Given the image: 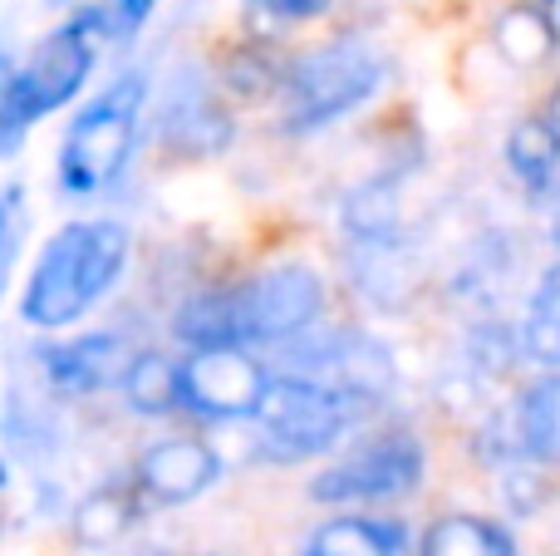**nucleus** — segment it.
<instances>
[{
  "instance_id": "f257e3e1",
  "label": "nucleus",
  "mask_w": 560,
  "mask_h": 556,
  "mask_svg": "<svg viewBox=\"0 0 560 556\" xmlns=\"http://www.w3.org/2000/svg\"><path fill=\"white\" fill-rule=\"evenodd\" d=\"M325 286L310 266H276L252 281L222 286V291L192 296L177 315V335L192 350H252V345L295 340L300 331L319 321Z\"/></svg>"
},
{
  "instance_id": "f03ea898",
  "label": "nucleus",
  "mask_w": 560,
  "mask_h": 556,
  "mask_svg": "<svg viewBox=\"0 0 560 556\" xmlns=\"http://www.w3.org/2000/svg\"><path fill=\"white\" fill-rule=\"evenodd\" d=\"M128 266V232L118 222H69L45 242L20 296V315L35 331H65L89 315Z\"/></svg>"
},
{
  "instance_id": "7ed1b4c3",
  "label": "nucleus",
  "mask_w": 560,
  "mask_h": 556,
  "mask_svg": "<svg viewBox=\"0 0 560 556\" xmlns=\"http://www.w3.org/2000/svg\"><path fill=\"white\" fill-rule=\"evenodd\" d=\"M104 39H108V15L89 5L79 15H69L65 25L49 30L25 65L10 69L5 89H0V158L15 153L39 118L65 108L84 89V79L98 65Z\"/></svg>"
},
{
  "instance_id": "20e7f679",
  "label": "nucleus",
  "mask_w": 560,
  "mask_h": 556,
  "mask_svg": "<svg viewBox=\"0 0 560 556\" xmlns=\"http://www.w3.org/2000/svg\"><path fill=\"white\" fill-rule=\"evenodd\" d=\"M388 59L369 39H329V45L300 55L295 65L280 69V128L285 134H315L335 118L354 114L359 104L384 89Z\"/></svg>"
},
{
  "instance_id": "39448f33",
  "label": "nucleus",
  "mask_w": 560,
  "mask_h": 556,
  "mask_svg": "<svg viewBox=\"0 0 560 556\" xmlns=\"http://www.w3.org/2000/svg\"><path fill=\"white\" fill-rule=\"evenodd\" d=\"M143 74H124L79 108V118L59 143V187L69 197H98L124 177L138 124H143Z\"/></svg>"
},
{
  "instance_id": "423d86ee",
  "label": "nucleus",
  "mask_w": 560,
  "mask_h": 556,
  "mask_svg": "<svg viewBox=\"0 0 560 556\" xmlns=\"http://www.w3.org/2000/svg\"><path fill=\"white\" fill-rule=\"evenodd\" d=\"M359 404L329 394L325 384H310L300 374H271L261 394V409H256V429H261V449L276 463H300L315 459V453L335 449L339 433L359 419Z\"/></svg>"
},
{
  "instance_id": "0eeeda50",
  "label": "nucleus",
  "mask_w": 560,
  "mask_h": 556,
  "mask_svg": "<svg viewBox=\"0 0 560 556\" xmlns=\"http://www.w3.org/2000/svg\"><path fill=\"white\" fill-rule=\"evenodd\" d=\"M423 483V443L408 429H388L378 439L359 443L349 459L329 463L315 483L310 498L319 502H394Z\"/></svg>"
},
{
  "instance_id": "6e6552de",
  "label": "nucleus",
  "mask_w": 560,
  "mask_h": 556,
  "mask_svg": "<svg viewBox=\"0 0 560 556\" xmlns=\"http://www.w3.org/2000/svg\"><path fill=\"white\" fill-rule=\"evenodd\" d=\"M285 374H300V380H310V384H325L329 394L359 404L364 414L374 409V404H384L388 390H394V360H388V350L378 340H369V335H354V331H335L319 345H305Z\"/></svg>"
},
{
  "instance_id": "1a4fd4ad",
  "label": "nucleus",
  "mask_w": 560,
  "mask_h": 556,
  "mask_svg": "<svg viewBox=\"0 0 560 556\" xmlns=\"http://www.w3.org/2000/svg\"><path fill=\"white\" fill-rule=\"evenodd\" d=\"M271 370L252 350H192L183 360V404L207 419H256Z\"/></svg>"
},
{
  "instance_id": "9d476101",
  "label": "nucleus",
  "mask_w": 560,
  "mask_h": 556,
  "mask_svg": "<svg viewBox=\"0 0 560 556\" xmlns=\"http://www.w3.org/2000/svg\"><path fill=\"white\" fill-rule=\"evenodd\" d=\"M138 488L148 493L163 508H177V502H192L222 478V459H217L212 443L202 439H163L153 449H143L138 459Z\"/></svg>"
},
{
  "instance_id": "9b49d317",
  "label": "nucleus",
  "mask_w": 560,
  "mask_h": 556,
  "mask_svg": "<svg viewBox=\"0 0 560 556\" xmlns=\"http://www.w3.org/2000/svg\"><path fill=\"white\" fill-rule=\"evenodd\" d=\"M128 345L118 335H84L69 345H49L45 350V374L59 394H94L124 380L128 370Z\"/></svg>"
},
{
  "instance_id": "f8f14e48",
  "label": "nucleus",
  "mask_w": 560,
  "mask_h": 556,
  "mask_svg": "<svg viewBox=\"0 0 560 556\" xmlns=\"http://www.w3.org/2000/svg\"><path fill=\"white\" fill-rule=\"evenodd\" d=\"M226 138H232L226 108L207 89L177 84L173 99L163 104V143L183 158H207L217 148H226Z\"/></svg>"
},
{
  "instance_id": "ddd939ff",
  "label": "nucleus",
  "mask_w": 560,
  "mask_h": 556,
  "mask_svg": "<svg viewBox=\"0 0 560 556\" xmlns=\"http://www.w3.org/2000/svg\"><path fill=\"white\" fill-rule=\"evenodd\" d=\"M506 167L532 197H546L560 173V124L551 114H526L506 134Z\"/></svg>"
},
{
  "instance_id": "4468645a",
  "label": "nucleus",
  "mask_w": 560,
  "mask_h": 556,
  "mask_svg": "<svg viewBox=\"0 0 560 556\" xmlns=\"http://www.w3.org/2000/svg\"><path fill=\"white\" fill-rule=\"evenodd\" d=\"M492 49H497V55H502L512 69H541L560 45H556L551 25H546L541 5H526V0H516V5H506L502 15H497V25H492Z\"/></svg>"
},
{
  "instance_id": "2eb2a0df",
  "label": "nucleus",
  "mask_w": 560,
  "mask_h": 556,
  "mask_svg": "<svg viewBox=\"0 0 560 556\" xmlns=\"http://www.w3.org/2000/svg\"><path fill=\"white\" fill-rule=\"evenodd\" d=\"M118 390H124V399L138 414H173V409H183V364L158 350H138L128 360Z\"/></svg>"
},
{
  "instance_id": "dca6fc26",
  "label": "nucleus",
  "mask_w": 560,
  "mask_h": 556,
  "mask_svg": "<svg viewBox=\"0 0 560 556\" xmlns=\"http://www.w3.org/2000/svg\"><path fill=\"white\" fill-rule=\"evenodd\" d=\"M418 556H516V547L497 522L472 518V512H447L423 532Z\"/></svg>"
},
{
  "instance_id": "f3484780",
  "label": "nucleus",
  "mask_w": 560,
  "mask_h": 556,
  "mask_svg": "<svg viewBox=\"0 0 560 556\" xmlns=\"http://www.w3.org/2000/svg\"><path fill=\"white\" fill-rule=\"evenodd\" d=\"M305 556H404V532L374 518H335L310 537Z\"/></svg>"
},
{
  "instance_id": "a211bd4d",
  "label": "nucleus",
  "mask_w": 560,
  "mask_h": 556,
  "mask_svg": "<svg viewBox=\"0 0 560 556\" xmlns=\"http://www.w3.org/2000/svg\"><path fill=\"white\" fill-rule=\"evenodd\" d=\"M138 518V502L128 488L108 483V488H94L84 502H79V518H74V532L84 547H114Z\"/></svg>"
},
{
  "instance_id": "6ab92c4d",
  "label": "nucleus",
  "mask_w": 560,
  "mask_h": 556,
  "mask_svg": "<svg viewBox=\"0 0 560 556\" xmlns=\"http://www.w3.org/2000/svg\"><path fill=\"white\" fill-rule=\"evenodd\" d=\"M516 443L536 459H560V370L516 404Z\"/></svg>"
},
{
  "instance_id": "aec40b11",
  "label": "nucleus",
  "mask_w": 560,
  "mask_h": 556,
  "mask_svg": "<svg viewBox=\"0 0 560 556\" xmlns=\"http://www.w3.org/2000/svg\"><path fill=\"white\" fill-rule=\"evenodd\" d=\"M522 340H526L532 360L560 370V266H551V271L541 276V286H536L532 315H526V325H522Z\"/></svg>"
},
{
  "instance_id": "412c9836",
  "label": "nucleus",
  "mask_w": 560,
  "mask_h": 556,
  "mask_svg": "<svg viewBox=\"0 0 560 556\" xmlns=\"http://www.w3.org/2000/svg\"><path fill=\"white\" fill-rule=\"evenodd\" d=\"M246 5H256L271 20H315V15H325L335 0H246Z\"/></svg>"
},
{
  "instance_id": "4be33fe9",
  "label": "nucleus",
  "mask_w": 560,
  "mask_h": 556,
  "mask_svg": "<svg viewBox=\"0 0 560 556\" xmlns=\"http://www.w3.org/2000/svg\"><path fill=\"white\" fill-rule=\"evenodd\" d=\"M158 10V0H114V30L133 35V30L148 25V15Z\"/></svg>"
},
{
  "instance_id": "5701e85b",
  "label": "nucleus",
  "mask_w": 560,
  "mask_h": 556,
  "mask_svg": "<svg viewBox=\"0 0 560 556\" xmlns=\"http://www.w3.org/2000/svg\"><path fill=\"white\" fill-rule=\"evenodd\" d=\"M541 15H546V25H551V35L560 45V0H541Z\"/></svg>"
},
{
  "instance_id": "b1692460",
  "label": "nucleus",
  "mask_w": 560,
  "mask_h": 556,
  "mask_svg": "<svg viewBox=\"0 0 560 556\" xmlns=\"http://www.w3.org/2000/svg\"><path fill=\"white\" fill-rule=\"evenodd\" d=\"M5 236H10V197H0V256H5Z\"/></svg>"
},
{
  "instance_id": "393cba45",
  "label": "nucleus",
  "mask_w": 560,
  "mask_h": 556,
  "mask_svg": "<svg viewBox=\"0 0 560 556\" xmlns=\"http://www.w3.org/2000/svg\"><path fill=\"white\" fill-rule=\"evenodd\" d=\"M5 79H10V59L0 55V89H5Z\"/></svg>"
},
{
  "instance_id": "a878e982",
  "label": "nucleus",
  "mask_w": 560,
  "mask_h": 556,
  "mask_svg": "<svg viewBox=\"0 0 560 556\" xmlns=\"http://www.w3.org/2000/svg\"><path fill=\"white\" fill-rule=\"evenodd\" d=\"M551 118L560 124V89H556V99H551Z\"/></svg>"
},
{
  "instance_id": "bb28decb",
  "label": "nucleus",
  "mask_w": 560,
  "mask_h": 556,
  "mask_svg": "<svg viewBox=\"0 0 560 556\" xmlns=\"http://www.w3.org/2000/svg\"><path fill=\"white\" fill-rule=\"evenodd\" d=\"M556 246H560V217H556Z\"/></svg>"
}]
</instances>
